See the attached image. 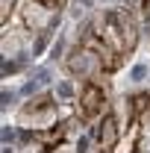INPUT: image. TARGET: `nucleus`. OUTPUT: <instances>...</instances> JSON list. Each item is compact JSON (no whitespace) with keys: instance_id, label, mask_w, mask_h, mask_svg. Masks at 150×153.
Returning a JSON list of instances; mask_svg holds the SVG:
<instances>
[{"instance_id":"obj_1","label":"nucleus","mask_w":150,"mask_h":153,"mask_svg":"<svg viewBox=\"0 0 150 153\" xmlns=\"http://www.w3.org/2000/svg\"><path fill=\"white\" fill-rule=\"evenodd\" d=\"M144 76H147V65L144 62H138V65L130 68V82H144Z\"/></svg>"},{"instance_id":"obj_2","label":"nucleus","mask_w":150,"mask_h":153,"mask_svg":"<svg viewBox=\"0 0 150 153\" xmlns=\"http://www.w3.org/2000/svg\"><path fill=\"white\" fill-rule=\"evenodd\" d=\"M56 94L62 97V100H71V97H74V85L62 79V82H59V85H56Z\"/></svg>"},{"instance_id":"obj_3","label":"nucleus","mask_w":150,"mask_h":153,"mask_svg":"<svg viewBox=\"0 0 150 153\" xmlns=\"http://www.w3.org/2000/svg\"><path fill=\"white\" fill-rule=\"evenodd\" d=\"M38 88H41V82H38L36 76H33V79H30V82H27V85H24V88H21V94L27 97V94H36Z\"/></svg>"},{"instance_id":"obj_4","label":"nucleus","mask_w":150,"mask_h":153,"mask_svg":"<svg viewBox=\"0 0 150 153\" xmlns=\"http://www.w3.org/2000/svg\"><path fill=\"white\" fill-rule=\"evenodd\" d=\"M36 79L41 85H47V82H50V71H47V68H36Z\"/></svg>"},{"instance_id":"obj_5","label":"nucleus","mask_w":150,"mask_h":153,"mask_svg":"<svg viewBox=\"0 0 150 153\" xmlns=\"http://www.w3.org/2000/svg\"><path fill=\"white\" fill-rule=\"evenodd\" d=\"M44 47H47V36H41L36 41V47H33V53H36V56H41V53H44Z\"/></svg>"},{"instance_id":"obj_6","label":"nucleus","mask_w":150,"mask_h":153,"mask_svg":"<svg viewBox=\"0 0 150 153\" xmlns=\"http://www.w3.org/2000/svg\"><path fill=\"white\" fill-rule=\"evenodd\" d=\"M12 138H15V130H12V127H9V124H6V127H3V141H6V144H9V141H12Z\"/></svg>"},{"instance_id":"obj_7","label":"nucleus","mask_w":150,"mask_h":153,"mask_svg":"<svg viewBox=\"0 0 150 153\" xmlns=\"http://www.w3.org/2000/svg\"><path fill=\"white\" fill-rule=\"evenodd\" d=\"M12 100H15V94H9V91H3V109H9V106H12Z\"/></svg>"},{"instance_id":"obj_8","label":"nucleus","mask_w":150,"mask_h":153,"mask_svg":"<svg viewBox=\"0 0 150 153\" xmlns=\"http://www.w3.org/2000/svg\"><path fill=\"white\" fill-rule=\"evenodd\" d=\"M76 150H79V153H85V150H88V138H79V144H76Z\"/></svg>"},{"instance_id":"obj_9","label":"nucleus","mask_w":150,"mask_h":153,"mask_svg":"<svg viewBox=\"0 0 150 153\" xmlns=\"http://www.w3.org/2000/svg\"><path fill=\"white\" fill-rule=\"evenodd\" d=\"M3 153H12V147H3Z\"/></svg>"},{"instance_id":"obj_10","label":"nucleus","mask_w":150,"mask_h":153,"mask_svg":"<svg viewBox=\"0 0 150 153\" xmlns=\"http://www.w3.org/2000/svg\"><path fill=\"white\" fill-rule=\"evenodd\" d=\"M82 3H85V6H91V0H82Z\"/></svg>"}]
</instances>
